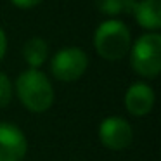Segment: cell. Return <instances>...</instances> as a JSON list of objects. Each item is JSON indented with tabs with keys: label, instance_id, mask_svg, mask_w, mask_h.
Segmentation results:
<instances>
[{
	"label": "cell",
	"instance_id": "13",
	"mask_svg": "<svg viewBox=\"0 0 161 161\" xmlns=\"http://www.w3.org/2000/svg\"><path fill=\"white\" fill-rule=\"evenodd\" d=\"M5 50H7V38H5V33H4V30L0 28V61L4 59V56H5Z\"/></svg>",
	"mask_w": 161,
	"mask_h": 161
},
{
	"label": "cell",
	"instance_id": "5",
	"mask_svg": "<svg viewBox=\"0 0 161 161\" xmlns=\"http://www.w3.org/2000/svg\"><path fill=\"white\" fill-rule=\"evenodd\" d=\"M99 140L109 151H125L133 140L132 125L121 116H108L99 125Z\"/></svg>",
	"mask_w": 161,
	"mask_h": 161
},
{
	"label": "cell",
	"instance_id": "1",
	"mask_svg": "<svg viewBox=\"0 0 161 161\" xmlns=\"http://www.w3.org/2000/svg\"><path fill=\"white\" fill-rule=\"evenodd\" d=\"M14 90L21 104L31 113H45L54 104V87L40 69L30 68L23 71L16 80Z\"/></svg>",
	"mask_w": 161,
	"mask_h": 161
},
{
	"label": "cell",
	"instance_id": "4",
	"mask_svg": "<svg viewBox=\"0 0 161 161\" xmlns=\"http://www.w3.org/2000/svg\"><path fill=\"white\" fill-rule=\"evenodd\" d=\"M88 68V57L78 47H66L54 54L50 61V73L59 81H76Z\"/></svg>",
	"mask_w": 161,
	"mask_h": 161
},
{
	"label": "cell",
	"instance_id": "8",
	"mask_svg": "<svg viewBox=\"0 0 161 161\" xmlns=\"http://www.w3.org/2000/svg\"><path fill=\"white\" fill-rule=\"evenodd\" d=\"M132 12L142 28L156 31L161 28V0H133Z\"/></svg>",
	"mask_w": 161,
	"mask_h": 161
},
{
	"label": "cell",
	"instance_id": "3",
	"mask_svg": "<svg viewBox=\"0 0 161 161\" xmlns=\"http://www.w3.org/2000/svg\"><path fill=\"white\" fill-rule=\"evenodd\" d=\"M130 64L144 78H156L161 71V35L156 31L142 35L130 47Z\"/></svg>",
	"mask_w": 161,
	"mask_h": 161
},
{
	"label": "cell",
	"instance_id": "9",
	"mask_svg": "<svg viewBox=\"0 0 161 161\" xmlns=\"http://www.w3.org/2000/svg\"><path fill=\"white\" fill-rule=\"evenodd\" d=\"M47 57H49V45L40 36H33L23 45V59L33 69H38L40 66H43Z\"/></svg>",
	"mask_w": 161,
	"mask_h": 161
},
{
	"label": "cell",
	"instance_id": "12",
	"mask_svg": "<svg viewBox=\"0 0 161 161\" xmlns=\"http://www.w3.org/2000/svg\"><path fill=\"white\" fill-rule=\"evenodd\" d=\"M11 2L19 9H31V7H35V5H38L42 0H11Z\"/></svg>",
	"mask_w": 161,
	"mask_h": 161
},
{
	"label": "cell",
	"instance_id": "6",
	"mask_svg": "<svg viewBox=\"0 0 161 161\" xmlns=\"http://www.w3.org/2000/svg\"><path fill=\"white\" fill-rule=\"evenodd\" d=\"M28 153V140L19 126L0 123V161H23Z\"/></svg>",
	"mask_w": 161,
	"mask_h": 161
},
{
	"label": "cell",
	"instance_id": "2",
	"mask_svg": "<svg viewBox=\"0 0 161 161\" xmlns=\"http://www.w3.org/2000/svg\"><path fill=\"white\" fill-rule=\"evenodd\" d=\"M94 45L97 54L106 61H119L130 52L132 35L126 25L118 19H108L95 30Z\"/></svg>",
	"mask_w": 161,
	"mask_h": 161
},
{
	"label": "cell",
	"instance_id": "10",
	"mask_svg": "<svg viewBox=\"0 0 161 161\" xmlns=\"http://www.w3.org/2000/svg\"><path fill=\"white\" fill-rule=\"evenodd\" d=\"M94 4L104 16H116L126 11V0H94Z\"/></svg>",
	"mask_w": 161,
	"mask_h": 161
},
{
	"label": "cell",
	"instance_id": "7",
	"mask_svg": "<svg viewBox=\"0 0 161 161\" xmlns=\"http://www.w3.org/2000/svg\"><path fill=\"white\" fill-rule=\"evenodd\" d=\"M154 90L144 81H135L128 87L125 94V108L132 116L142 118L149 114L154 108Z\"/></svg>",
	"mask_w": 161,
	"mask_h": 161
},
{
	"label": "cell",
	"instance_id": "11",
	"mask_svg": "<svg viewBox=\"0 0 161 161\" xmlns=\"http://www.w3.org/2000/svg\"><path fill=\"white\" fill-rule=\"evenodd\" d=\"M12 94H14L12 81L9 80V76L4 71H0V108H7L11 104Z\"/></svg>",
	"mask_w": 161,
	"mask_h": 161
}]
</instances>
